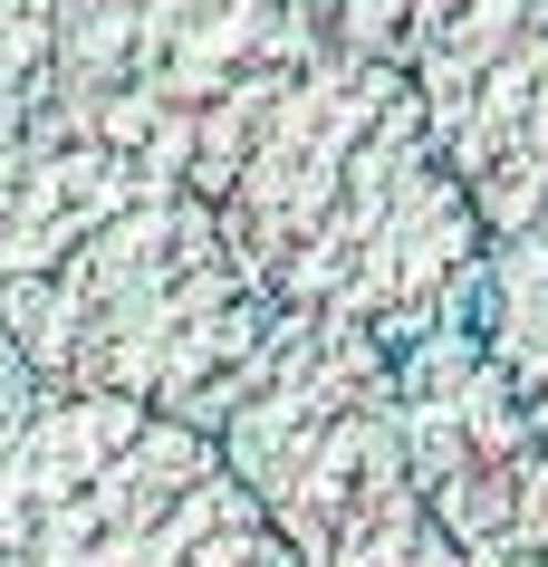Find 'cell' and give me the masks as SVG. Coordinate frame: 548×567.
I'll return each instance as SVG.
<instances>
[{
    "label": "cell",
    "mask_w": 548,
    "mask_h": 567,
    "mask_svg": "<svg viewBox=\"0 0 548 567\" xmlns=\"http://www.w3.org/2000/svg\"><path fill=\"white\" fill-rule=\"evenodd\" d=\"M472 328L490 337V357L510 365L529 394H548V212L529 231L490 240V269H482V308Z\"/></svg>",
    "instance_id": "8"
},
{
    "label": "cell",
    "mask_w": 548,
    "mask_h": 567,
    "mask_svg": "<svg viewBox=\"0 0 548 567\" xmlns=\"http://www.w3.org/2000/svg\"><path fill=\"white\" fill-rule=\"evenodd\" d=\"M270 318V289L193 183L68 116L0 135V337L39 394H106L213 433Z\"/></svg>",
    "instance_id": "1"
},
{
    "label": "cell",
    "mask_w": 548,
    "mask_h": 567,
    "mask_svg": "<svg viewBox=\"0 0 548 567\" xmlns=\"http://www.w3.org/2000/svg\"><path fill=\"white\" fill-rule=\"evenodd\" d=\"M318 10H328V0H318Z\"/></svg>",
    "instance_id": "12"
},
{
    "label": "cell",
    "mask_w": 548,
    "mask_h": 567,
    "mask_svg": "<svg viewBox=\"0 0 548 567\" xmlns=\"http://www.w3.org/2000/svg\"><path fill=\"white\" fill-rule=\"evenodd\" d=\"M30 404H39V375H30V357L0 337V443L20 433V414H30Z\"/></svg>",
    "instance_id": "9"
},
{
    "label": "cell",
    "mask_w": 548,
    "mask_h": 567,
    "mask_svg": "<svg viewBox=\"0 0 548 567\" xmlns=\"http://www.w3.org/2000/svg\"><path fill=\"white\" fill-rule=\"evenodd\" d=\"M213 212L270 308L347 318L375 347H414L482 308L490 221L433 154L414 87L347 39L308 49Z\"/></svg>",
    "instance_id": "2"
},
{
    "label": "cell",
    "mask_w": 548,
    "mask_h": 567,
    "mask_svg": "<svg viewBox=\"0 0 548 567\" xmlns=\"http://www.w3.org/2000/svg\"><path fill=\"white\" fill-rule=\"evenodd\" d=\"M395 404L433 538L548 567V394H529L462 318L395 347Z\"/></svg>",
    "instance_id": "7"
},
{
    "label": "cell",
    "mask_w": 548,
    "mask_h": 567,
    "mask_svg": "<svg viewBox=\"0 0 548 567\" xmlns=\"http://www.w3.org/2000/svg\"><path fill=\"white\" fill-rule=\"evenodd\" d=\"M328 39L385 59L424 106L490 240L548 212V10L539 0H328Z\"/></svg>",
    "instance_id": "6"
},
{
    "label": "cell",
    "mask_w": 548,
    "mask_h": 567,
    "mask_svg": "<svg viewBox=\"0 0 548 567\" xmlns=\"http://www.w3.org/2000/svg\"><path fill=\"white\" fill-rule=\"evenodd\" d=\"M213 433L106 394H39L0 443V567H279Z\"/></svg>",
    "instance_id": "4"
},
{
    "label": "cell",
    "mask_w": 548,
    "mask_h": 567,
    "mask_svg": "<svg viewBox=\"0 0 548 567\" xmlns=\"http://www.w3.org/2000/svg\"><path fill=\"white\" fill-rule=\"evenodd\" d=\"M328 39L318 0H59V116L221 203L260 116Z\"/></svg>",
    "instance_id": "5"
},
{
    "label": "cell",
    "mask_w": 548,
    "mask_h": 567,
    "mask_svg": "<svg viewBox=\"0 0 548 567\" xmlns=\"http://www.w3.org/2000/svg\"><path fill=\"white\" fill-rule=\"evenodd\" d=\"M539 10H548V0H539Z\"/></svg>",
    "instance_id": "13"
},
{
    "label": "cell",
    "mask_w": 548,
    "mask_h": 567,
    "mask_svg": "<svg viewBox=\"0 0 548 567\" xmlns=\"http://www.w3.org/2000/svg\"><path fill=\"white\" fill-rule=\"evenodd\" d=\"M414 567H529V558H472V548H453V538H424Z\"/></svg>",
    "instance_id": "10"
},
{
    "label": "cell",
    "mask_w": 548,
    "mask_h": 567,
    "mask_svg": "<svg viewBox=\"0 0 548 567\" xmlns=\"http://www.w3.org/2000/svg\"><path fill=\"white\" fill-rule=\"evenodd\" d=\"M213 443L299 567H414L433 538L404 452L395 347L347 318L279 308Z\"/></svg>",
    "instance_id": "3"
},
{
    "label": "cell",
    "mask_w": 548,
    "mask_h": 567,
    "mask_svg": "<svg viewBox=\"0 0 548 567\" xmlns=\"http://www.w3.org/2000/svg\"><path fill=\"white\" fill-rule=\"evenodd\" d=\"M279 567H299V558H279Z\"/></svg>",
    "instance_id": "11"
}]
</instances>
